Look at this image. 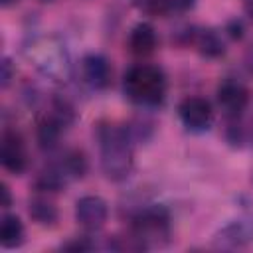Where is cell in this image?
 <instances>
[{
  "label": "cell",
  "instance_id": "1",
  "mask_svg": "<svg viewBox=\"0 0 253 253\" xmlns=\"http://www.w3.org/2000/svg\"><path fill=\"white\" fill-rule=\"evenodd\" d=\"M97 140L103 174L113 182L125 180L132 170V138L128 130L101 123L97 126Z\"/></svg>",
  "mask_w": 253,
  "mask_h": 253
},
{
  "label": "cell",
  "instance_id": "2",
  "mask_svg": "<svg viewBox=\"0 0 253 253\" xmlns=\"http://www.w3.org/2000/svg\"><path fill=\"white\" fill-rule=\"evenodd\" d=\"M123 89L132 103L140 107H156L166 97V77L160 67L138 63L126 71Z\"/></svg>",
  "mask_w": 253,
  "mask_h": 253
},
{
  "label": "cell",
  "instance_id": "3",
  "mask_svg": "<svg viewBox=\"0 0 253 253\" xmlns=\"http://www.w3.org/2000/svg\"><path fill=\"white\" fill-rule=\"evenodd\" d=\"M168 227H170L168 211L160 206L144 208L132 217V235H136L144 245H148V241L154 239L158 241L160 237H166Z\"/></svg>",
  "mask_w": 253,
  "mask_h": 253
},
{
  "label": "cell",
  "instance_id": "4",
  "mask_svg": "<svg viewBox=\"0 0 253 253\" xmlns=\"http://www.w3.org/2000/svg\"><path fill=\"white\" fill-rule=\"evenodd\" d=\"M178 117L190 130H206L213 121V111L204 97H186L178 105Z\"/></svg>",
  "mask_w": 253,
  "mask_h": 253
},
{
  "label": "cell",
  "instance_id": "5",
  "mask_svg": "<svg viewBox=\"0 0 253 253\" xmlns=\"http://www.w3.org/2000/svg\"><path fill=\"white\" fill-rule=\"evenodd\" d=\"M0 162L12 174H22L28 168V152L24 138L16 130H4L0 142Z\"/></svg>",
  "mask_w": 253,
  "mask_h": 253
},
{
  "label": "cell",
  "instance_id": "6",
  "mask_svg": "<svg viewBox=\"0 0 253 253\" xmlns=\"http://www.w3.org/2000/svg\"><path fill=\"white\" fill-rule=\"evenodd\" d=\"M109 208L101 196H83L75 202V219L81 227L95 231L101 229L107 221Z\"/></svg>",
  "mask_w": 253,
  "mask_h": 253
},
{
  "label": "cell",
  "instance_id": "7",
  "mask_svg": "<svg viewBox=\"0 0 253 253\" xmlns=\"http://www.w3.org/2000/svg\"><path fill=\"white\" fill-rule=\"evenodd\" d=\"M217 103L221 111L229 117H237L247 109L249 103V91L247 87L237 79H225L217 87Z\"/></svg>",
  "mask_w": 253,
  "mask_h": 253
},
{
  "label": "cell",
  "instance_id": "8",
  "mask_svg": "<svg viewBox=\"0 0 253 253\" xmlns=\"http://www.w3.org/2000/svg\"><path fill=\"white\" fill-rule=\"evenodd\" d=\"M81 75H83V81L91 89L101 91V89L109 87L113 69H111V63H109V59L105 55H101V53H87L81 59Z\"/></svg>",
  "mask_w": 253,
  "mask_h": 253
},
{
  "label": "cell",
  "instance_id": "9",
  "mask_svg": "<svg viewBox=\"0 0 253 253\" xmlns=\"http://www.w3.org/2000/svg\"><path fill=\"white\" fill-rule=\"evenodd\" d=\"M251 241H253V221L249 219H233L213 235V243L225 249L243 247Z\"/></svg>",
  "mask_w": 253,
  "mask_h": 253
},
{
  "label": "cell",
  "instance_id": "10",
  "mask_svg": "<svg viewBox=\"0 0 253 253\" xmlns=\"http://www.w3.org/2000/svg\"><path fill=\"white\" fill-rule=\"evenodd\" d=\"M128 51L136 57H146L156 49V32L148 22L136 24L128 34Z\"/></svg>",
  "mask_w": 253,
  "mask_h": 253
},
{
  "label": "cell",
  "instance_id": "11",
  "mask_svg": "<svg viewBox=\"0 0 253 253\" xmlns=\"http://www.w3.org/2000/svg\"><path fill=\"white\" fill-rule=\"evenodd\" d=\"M24 241V223L20 221L18 215L6 213L2 215L0 221V243L6 249H16Z\"/></svg>",
  "mask_w": 253,
  "mask_h": 253
},
{
  "label": "cell",
  "instance_id": "12",
  "mask_svg": "<svg viewBox=\"0 0 253 253\" xmlns=\"http://www.w3.org/2000/svg\"><path fill=\"white\" fill-rule=\"evenodd\" d=\"M192 42L198 47V51L202 55H206V57H219L225 51L221 38L213 30H198V32H194L192 34Z\"/></svg>",
  "mask_w": 253,
  "mask_h": 253
},
{
  "label": "cell",
  "instance_id": "13",
  "mask_svg": "<svg viewBox=\"0 0 253 253\" xmlns=\"http://www.w3.org/2000/svg\"><path fill=\"white\" fill-rule=\"evenodd\" d=\"M142 4L152 14L170 16V14H180L190 10L196 4V0H142Z\"/></svg>",
  "mask_w": 253,
  "mask_h": 253
},
{
  "label": "cell",
  "instance_id": "14",
  "mask_svg": "<svg viewBox=\"0 0 253 253\" xmlns=\"http://www.w3.org/2000/svg\"><path fill=\"white\" fill-rule=\"evenodd\" d=\"M30 215L42 225H53L57 221V210L47 198H34L30 202Z\"/></svg>",
  "mask_w": 253,
  "mask_h": 253
},
{
  "label": "cell",
  "instance_id": "15",
  "mask_svg": "<svg viewBox=\"0 0 253 253\" xmlns=\"http://www.w3.org/2000/svg\"><path fill=\"white\" fill-rule=\"evenodd\" d=\"M61 170L67 174V178H81L87 170V160L83 156V152L79 150H71L63 156V160L59 162Z\"/></svg>",
  "mask_w": 253,
  "mask_h": 253
},
{
  "label": "cell",
  "instance_id": "16",
  "mask_svg": "<svg viewBox=\"0 0 253 253\" xmlns=\"http://www.w3.org/2000/svg\"><path fill=\"white\" fill-rule=\"evenodd\" d=\"M0 67H2V73H0V85H2V89H6V87L10 85V81H12V75H14L12 61H10L8 57H4Z\"/></svg>",
  "mask_w": 253,
  "mask_h": 253
},
{
  "label": "cell",
  "instance_id": "17",
  "mask_svg": "<svg viewBox=\"0 0 253 253\" xmlns=\"http://www.w3.org/2000/svg\"><path fill=\"white\" fill-rule=\"evenodd\" d=\"M93 245L87 239H73V241H69V243L63 245V249H67V251H87Z\"/></svg>",
  "mask_w": 253,
  "mask_h": 253
},
{
  "label": "cell",
  "instance_id": "18",
  "mask_svg": "<svg viewBox=\"0 0 253 253\" xmlns=\"http://www.w3.org/2000/svg\"><path fill=\"white\" fill-rule=\"evenodd\" d=\"M0 192H2V208H10L12 206V194H10V188L6 184L0 186Z\"/></svg>",
  "mask_w": 253,
  "mask_h": 253
},
{
  "label": "cell",
  "instance_id": "19",
  "mask_svg": "<svg viewBox=\"0 0 253 253\" xmlns=\"http://www.w3.org/2000/svg\"><path fill=\"white\" fill-rule=\"evenodd\" d=\"M241 4H243V10H245V14L253 20V0H241Z\"/></svg>",
  "mask_w": 253,
  "mask_h": 253
},
{
  "label": "cell",
  "instance_id": "20",
  "mask_svg": "<svg viewBox=\"0 0 253 253\" xmlns=\"http://www.w3.org/2000/svg\"><path fill=\"white\" fill-rule=\"evenodd\" d=\"M245 63H247V67H249V71H253V45L247 49V53H245Z\"/></svg>",
  "mask_w": 253,
  "mask_h": 253
},
{
  "label": "cell",
  "instance_id": "21",
  "mask_svg": "<svg viewBox=\"0 0 253 253\" xmlns=\"http://www.w3.org/2000/svg\"><path fill=\"white\" fill-rule=\"evenodd\" d=\"M14 2H18V0H0L2 6H10V4H14Z\"/></svg>",
  "mask_w": 253,
  "mask_h": 253
}]
</instances>
